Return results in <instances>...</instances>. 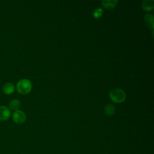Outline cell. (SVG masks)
<instances>
[{
	"label": "cell",
	"mask_w": 154,
	"mask_h": 154,
	"mask_svg": "<svg viewBox=\"0 0 154 154\" xmlns=\"http://www.w3.org/2000/svg\"><path fill=\"white\" fill-rule=\"evenodd\" d=\"M144 22L146 25L152 29L153 28V16L152 14H147L144 17Z\"/></svg>",
	"instance_id": "cell-8"
},
{
	"label": "cell",
	"mask_w": 154,
	"mask_h": 154,
	"mask_svg": "<svg viewBox=\"0 0 154 154\" xmlns=\"http://www.w3.org/2000/svg\"><path fill=\"white\" fill-rule=\"evenodd\" d=\"M20 102L17 99H12L9 103L10 108L14 111H17L20 106Z\"/></svg>",
	"instance_id": "cell-9"
},
{
	"label": "cell",
	"mask_w": 154,
	"mask_h": 154,
	"mask_svg": "<svg viewBox=\"0 0 154 154\" xmlns=\"http://www.w3.org/2000/svg\"><path fill=\"white\" fill-rule=\"evenodd\" d=\"M109 97L113 102L120 103L125 101L126 99V93L121 88H114L110 91Z\"/></svg>",
	"instance_id": "cell-1"
},
{
	"label": "cell",
	"mask_w": 154,
	"mask_h": 154,
	"mask_svg": "<svg viewBox=\"0 0 154 154\" xmlns=\"http://www.w3.org/2000/svg\"><path fill=\"white\" fill-rule=\"evenodd\" d=\"M118 2L117 0H103L101 1V4L105 8L109 9L114 8L117 5Z\"/></svg>",
	"instance_id": "cell-6"
},
{
	"label": "cell",
	"mask_w": 154,
	"mask_h": 154,
	"mask_svg": "<svg viewBox=\"0 0 154 154\" xmlns=\"http://www.w3.org/2000/svg\"><path fill=\"white\" fill-rule=\"evenodd\" d=\"M103 13V8L101 7H99L94 10V11L93 13V16L94 18L99 19L102 16Z\"/></svg>",
	"instance_id": "cell-11"
},
{
	"label": "cell",
	"mask_w": 154,
	"mask_h": 154,
	"mask_svg": "<svg viewBox=\"0 0 154 154\" xmlns=\"http://www.w3.org/2000/svg\"><path fill=\"white\" fill-rule=\"evenodd\" d=\"M2 90L5 94H11L14 91V85L11 82H7L2 87Z\"/></svg>",
	"instance_id": "cell-7"
},
{
	"label": "cell",
	"mask_w": 154,
	"mask_h": 154,
	"mask_svg": "<svg viewBox=\"0 0 154 154\" xmlns=\"http://www.w3.org/2000/svg\"><path fill=\"white\" fill-rule=\"evenodd\" d=\"M16 88L20 94H26L29 93L32 89V83L28 79H22L19 80L16 84Z\"/></svg>",
	"instance_id": "cell-2"
},
{
	"label": "cell",
	"mask_w": 154,
	"mask_h": 154,
	"mask_svg": "<svg viewBox=\"0 0 154 154\" xmlns=\"http://www.w3.org/2000/svg\"><path fill=\"white\" fill-rule=\"evenodd\" d=\"M141 7L144 10L150 11L154 8V1L153 0H144L141 3Z\"/></svg>",
	"instance_id": "cell-5"
},
{
	"label": "cell",
	"mask_w": 154,
	"mask_h": 154,
	"mask_svg": "<svg viewBox=\"0 0 154 154\" xmlns=\"http://www.w3.org/2000/svg\"><path fill=\"white\" fill-rule=\"evenodd\" d=\"M115 107L112 104H108L104 107V112L108 116H111L115 113Z\"/></svg>",
	"instance_id": "cell-10"
},
{
	"label": "cell",
	"mask_w": 154,
	"mask_h": 154,
	"mask_svg": "<svg viewBox=\"0 0 154 154\" xmlns=\"http://www.w3.org/2000/svg\"><path fill=\"white\" fill-rule=\"evenodd\" d=\"M26 119V114L22 111L18 109L17 111H15L13 114V120L16 123H23V122H25Z\"/></svg>",
	"instance_id": "cell-3"
},
{
	"label": "cell",
	"mask_w": 154,
	"mask_h": 154,
	"mask_svg": "<svg viewBox=\"0 0 154 154\" xmlns=\"http://www.w3.org/2000/svg\"><path fill=\"white\" fill-rule=\"evenodd\" d=\"M11 115V112L10 109L5 106H0V120L5 121L8 120Z\"/></svg>",
	"instance_id": "cell-4"
}]
</instances>
